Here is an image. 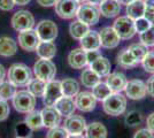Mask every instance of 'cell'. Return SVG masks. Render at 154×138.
<instances>
[{"mask_svg": "<svg viewBox=\"0 0 154 138\" xmlns=\"http://www.w3.org/2000/svg\"><path fill=\"white\" fill-rule=\"evenodd\" d=\"M103 101L105 113H107L108 115H112V116L121 115L127 108V99L120 92H112Z\"/></svg>", "mask_w": 154, "mask_h": 138, "instance_id": "obj_1", "label": "cell"}, {"mask_svg": "<svg viewBox=\"0 0 154 138\" xmlns=\"http://www.w3.org/2000/svg\"><path fill=\"white\" fill-rule=\"evenodd\" d=\"M31 79V70L24 63H15L8 70V81L15 86H26Z\"/></svg>", "mask_w": 154, "mask_h": 138, "instance_id": "obj_2", "label": "cell"}, {"mask_svg": "<svg viewBox=\"0 0 154 138\" xmlns=\"http://www.w3.org/2000/svg\"><path fill=\"white\" fill-rule=\"evenodd\" d=\"M14 108L20 113H30L35 109L36 106V97L32 96L28 90L16 91L13 98Z\"/></svg>", "mask_w": 154, "mask_h": 138, "instance_id": "obj_3", "label": "cell"}, {"mask_svg": "<svg viewBox=\"0 0 154 138\" xmlns=\"http://www.w3.org/2000/svg\"><path fill=\"white\" fill-rule=\"evenodd\" d=\"M33 72L36 77L44 82H50L54 78L57 74V67L52 62L51 60L40 59L38 60L33 66Z\"/></svg>", "mask_w": 154, "mask_h": 138, "instance_id": "obj_4", "label": "cell"}, {"mask_svg": "<svg viewBox=\"0 0 154 138\" xmlns=\"http://www.w3.org/2000/svg\"><path fill=\"white\" fill-rule=\"evenodd\" d=\"M114 30L120 36L121 39H130L135 36V21L128 16H120L114 22Z\"/></svg>", "mask_w": 154, "mask_h": 138, "instance_id": "obj_5", "label": "cell"}, {"mask_svg": "<svg viewBox=\"0 0 154 138\" xmlns=\"http://www.w3.org/2000/svg\"><path fill=\"white\" fill-rule=\"evenodd\" d=\"M78 20L82 21L83 23H86L88 26H94L99 22L100 19V11L92 4H84L81 5L77 12Z\"/></svg>", "mask_w": 154, "mask_h": 138, "instance_id": "obj_6", "label": "cell"}, {"mask_svg": "<svg viewBox=\"0 0 154 138\" xmlns=\"http://www.w3.org/2000/svg\"><path fill=\"white\" fill-rule=\"evenodd\" d=\"M35 26V17L28 11H19L12 17V26L16 31H24L32 29Z\"/></svg>", "mask_w": 154, "mask_h": 138, "instance_id": "obj_7", "label": "cell"}, {"mask_svg": "<svg viewBox=\"0 0 154 138\" xmlns=\"http://www.w3.org/2000/svg\"><path fill=\"white\" fill-rule=\"evenodd\" d=\"M79 2L77 0H59L55 5V12L61 19L69 20L77 15Z\"/></svg>", "mask_w": 154, "mask_h": 138, "instance_id": "obj_8", "label": "cell"}, {"mask_svg": "<svg viewBox=\"0 0 154 138\" xmlns=\"http://www.w3.org/2000/svg\"><path fill=\"white\" fill-rule=\"evenodd\" d=\"M62 89H61V82L59 81H50L46 83L45 92L43 96V100L46 106H54V104L61 98Z\"/></svg>", "mask_w": 154, "mask_h": 138, "instance_id": "obj_9", "label": "cell"}, {"mask_svg": "<svg viewBox=\"0 0 154 138\" xmlns=\"http://www.w3.org/2000/svg\"><path fill=\"white\" fill-rule=\"evenodd\" d=\"M36 32H37L40 40L53 41L58 37V26L53 21L43 20L38 23Z\"/></svg>", "mask_w": 154, "mask_h": 138, "instance_id": "obj_10", "label": "cell"}, {"mask_svg": "<svg viewBox=\"0 0 154 138\" xmlns=\"http://www.w3.org/2000/svg\"><path fill=\"white\" fill-rule=\"evenodd\" d=\"M17 39H19V45L24 51H28V52L35 51L37 45L39 44V41H40L36 30H32V29L20 31Z\"/></svg>", "mask_w": 154, "mask_h": 138, "instance_id": "obj_11", "label": "cell"}, {"mask_svg": "<svg viewBox=\"0 0 154 138\" xmlns=\"http://www.w3.org/2000/svg\"><path fill=\"white\" fill-rule=\"evenodd\" d=\"M125 94L127 97H129V99H132V100H139L143 99L146 93V83H144L140 79H132V81H129L125 85Z\"/></svg>", "mask_w": 154, "mask_h": 138, "instance_id": "obj_12", "label": "cell"}, {"mask_svg": "<svg viewBox=\"0 0 154 138\" xmlns=\"http://www.w3.org/2000/svg\"><path fill=\"white\" fill-rule=\"evenodd\" d=\"M75 105L82 112H91L96 108L97 99L92 92H78L75 99Z\"/></svg>", "mask_w": 154, "mask_h": 138, "instance_id": "obj_13", "label": "cell"}, {"mask_svg": "<svg viewBox=\"0 0 154 138\" xmlns=\"http://www.w3.org/2000/svg\"><path fill=\"white\" fill-rule=\"evenodd\" d=\"M64 129L67 130L68 133L70 135H77V133H82L86 129V122L85 118L81 115H75L71 114L69 116H67L64 121Z\"/></svg>", "mask_w": 154, "mask_h": 138, "instance_id": "obj_14", "label": "cell"}, {"mask_svg": "<svg viewBox=\"0 0 154 138\" xmlns=\"http://www.w3.org/2000/svg\"><path fill=\"white\" fill-rule=\"evenodd\" d=\"M100 41L105 48H115L120 44V36L116 33L113 26H105L100 30Z\"/></svg>", "mask_w": 154, "mask_h": 138, "instance_id": "obj_15", "label": "cell"}, {"mask_svg": "<svg viewBox=\"0 0 154 138\" xmlns=\"http://www.w3.org/2000/svg\"><path fill=\"white\" fill-rule=\"evenodd\" d=\"M42 113V118H43V124L46 128H54L58 127L60 121H61V115L57 111V108L54 106H46Z\"/></svg>", "mask_w": 154, "mask_h": 138, "instance_id": "obj_16", "label": "cell"}, {"mask_svg": "<svg viewBox=\"0 0 154 138\" xmlns=\"http://www.w3.org/2000/svg\"><path fill=\"white\" fill-rule=\"evenodd\" d=\"M81 47L84 51H93V50H99L101 46L100 41V35L97 31H89L85 36L81 38Z\"/></svg>", "mask_w": 154, "mask_h": 138, "instance_id": "obj_17", "label": "cell"}, {"mask_svg": "<svg viewBox=\"0 0 154 138\" xmlns=\"http://www.w3.org/2000/svg\"><path fill=\"white\" fill-rule=\"evenodd\" d=\"M128 83V79L125 75L122 72H113L107 76L106 84L108 85L112 92H121L125 89V85Z\"/></svg>", "mask_w": 154, "mask_h": 138, "instance_id": "obj_18", "label": "cell"}, {"mask_svg": "<svg viewBox=\"0 0 154 138\" xmlns=\"http://www.w3.org/2000/svg\"><path fill=\"white\" fill-rule=\"evenodd\" d=\"M68 62L71 68L74 69H82L88 65L86 60V51L83 48H75L68 55Z\"/></svg>", "mask_w": 154, "mask_h": 138, "instance_id": "obj_19", "label": "cell"}, {"mask_svg": "<svg viewBox=\"0 0 154 138\" xmlns=\"http://www.w3.org/2000/svg\"><path fill=\"white\" fill-rule=\"evenodd\" d=\"M54 107L60 113V115H63L66 118L74 114L75 109H76V105H75V101L72 100V98L71 97H66V96H62L59 99L58 101L54 104Z\"/></svg>", "mask_w": 154, "mask_h": 138, "instance_id": "obj_20", "label": "cell"}, {"mask_svg": "<svg viewBox=\"0 0 154 138\" xmlns=\"http://www.w3.org/2000/svg\"><path fill=\"white\" fill-rule=\"evenodd\" d=\"M36 52H37V55L40 59L51 60L57 54V46L53 41L40 40L37 47H36Z\"/></svg>", "mask_w": 154, "mask_h": 138, "instance_id": "obj_21", "label": "cell"}, {"mask_svg": "<svg viewBox=\"0 0 154 138\" xmlns=\"http://www.w3.org/2000/svg\"><path fill=\"white\" fill-rule=\"evenodd\" d=\"M99 11L105 17H115L121 12V4L119 0H103Z\"/></svg>", "mask_w": 154, "mask_h": 138, "instance_id": "obj_22", "label": "cell"}, {"mask_svg": "<svg viewBox=\"0 0 154 138\" xmlns=\"http://www.w3.org/2000/svg\"><path fill=\"white\" fill-rule=\"evenodd\" d=\"M127 16L130 17L131 20H137L144 17L146 8H145V1L143 0H134L132 2H130L127 5Z\"/></svg>", "mask_w": 154, "mask_h": 138, "instance_id": "obj_23", "label": "cell"}, {"mask_svg": "<svg viewBox=\"0 0 154 138\" xmlns=\"http://www.w3.org/2000/svg\"><path fill=\"white\" fill-rule=\"evenodd\" d=\"M90 68L96 74H98L100 77H105V76H108L110 74L112 66H110V62L108 59H106L103 57H99L93 62H91Z\"/></svg>", "mask_w": 154, "mask_h": 138, "instance_id": "obj_24", "label": "cell"}, {"mask_svg": "<svg viewBox=\"0 0 154 138\" xmlns=\"http://www.w3.org/2000/svg\"><path fill=\"white\" fill-rule=\"evenodd\" d=\"M17 51L16 41L11 37H0V55L1 57H13Z\"/></svg>", "mask_w": 154, "mask_h": 138, "instance_id": "obj_25", "label": "cell"}, {"mask_svg": "<svg viewBox=\"0 0 154 138\" xmlns=\"http://www.w3.org/2000/svg\"><path fill=\"white\" fill-rule=\"evenodd\" d=\"M86 138H107V129L101 122H92L86 125Z\"/></svg>", "mask_w": 154, "mask_h": 138, "instance_id": "obj_26", "label": "cell"}, {"mask_svg": "<svg viewBox=\"0 0 154 138\" xmlns=\"http://www.w3.org/2000/svg\"><path fill=\"white\" fill-rule=\"evenodd\" d=\"M61 89L62 94L66 97H76V94L79 92V84L76 79L74 78H64L61 82Z\"/></svg>", "mask_w": 154, "mask_h": 138, "instance_id": "obj_27", "label": "cell"}, {"mask_svg": "<svg viewBox=\"0 0 154 138\" xmlns=\"http://www.w3.org/2000/svg\"><path fill=\"white\" fill-rule=\"evenodd\" d=\"M117 65H120L123 68H131V67L137 66L138 62L128 48H124L117 55Z\"/></svg>", "mask_w": 154, "mask_h": 138, "instance_id": "obj_28", "label": "cell"}, {"mask_svg": "<svg viewBox=\"0 0 154 138\" xmlns=\"http://www.w3.org/2000/svg\"><path fill=\"white\" fill-rule=\"evenodd\" d=\"M81 81L82 84L86 87H94V86L100 82V76L96 74L91 68L84 69L82 75H81Z\"/></svg>", "mask_w": 154, "mask_h": 138, "instance_id": "obj_29", "label": "cell"}, {"mask_svg": "<svg viewBox=\"0 0 154 138\" xmlns=\"http://www.w3.org/2000/svg\"><path fill=\"white\" fill-rule=\"evenodd\" d=\"M89 31H90L89 26L86 23H83L82 21L79 20L72 22L70 24V26H69V32H70L71 37L75 38V39H81Z\"/></svg>", "mask_w": 154, "mask_h": 138, "instance_id": "obj_30", "label": "cell"}, {"mask_svg": "<svg viewBox=\"0 0 154 138\" xmlns=\"http://www.w3.org/2000/svg\"><path fill=\"white\" fill-rule=\"evenodd\" d=\"M28 91L31 93L32 96H35L36 98L38 97H43L44 96V92H45V87H46V82L42 81L39 78H33L29 82L28 84Z\"/></svg>", "mask_w": 154, "mask_h": 138, "instance_id": "obj_31", "label": "cell"}, {"mask_svg": "<svg viewBox=\"0 0 154 138\" xmlns=\"http://www.w3.org/2000/svg\"><path fill=\"white\" fill-rule=\"evenodd\" d=\"M26 124L31 129V130H38L43 124V118H42V113L38 111H32V112L28 113L26 118Z\"/></svg>", "mask_w": 154, "mask_h": 138, "instance_id": "obj_32", "label": "cell"}, {"mask_svg": "<svg viewBox=\"0 0 154 138\" xmlns=\"http://www.w3.org/2000/svg\"><path fill=\"white\" fill-rule=\"evenodd\" d=\"M92 93L97 100H105L112 93V91L106 83L99 82L94 87H92Z\"/></svg>", "mask_w": 154, "mask_h": 138, "instance_id": "obj_33", "label": "cell"}, {"mask_svg": "<svg viewBox=\"0 0 154 138\" xmlns=\"http://www.w3.org/2000/svg\"><path fill=\"white\" fill-rule=\"evenodd\" d=\"M128 50L131 52L138 63L141 62L143 59L145 58V55L147 54V46H145L144 44H131Z\"/></svg>", "mask_w": 154, "mask_h": 138, "instance_id": "obj_34", "label": "cell"}, {"mask_svg": "<svg viewBox=\"0 0 154 138\" xmlns=\"http://www.w3.org/2000/svg\"><path fill=\"white\" fill-rule=\"evenodd\" d=\"M15 93H16L15 85H13L9 81L0 83V99L8 100V99L13 98Z\"/></svg>", "mask_w": 154, "mask_h": 138, "instance_id": "obj_35", "label": "cell"}, {"mask_svg": "<svg viewBox=\"0 0 154 138\" xmlns=\"http://www.w3.org/2000/svg\"><path fill=\"white\" fill-rule=\"evenodd\" d=\"M139 39L145 46H154V24L149 26L146 31L139 33Z\"/></svg>", "mask_w": 154, "mask_h": 138, "instance_id": "obj_36", "label": "cell"}, {"mask_svg": "<svg viewBox=\"0 0 154 138\" xmlns=\"http://www.w3.org/2000/svg\"><path fill=\"white\" fill-rule=\"evenodd\" d=\"M143 67L147 72L154 74V51H149L143 59Z\"/></svg>", "mask_w": 154, "mask_h": 138, "instance_id": "obj_37", "label": "cell"}, {"mask_svg": "<svg viewBox=\"0 0 154 138\" xmlns=\"http://www.w3.org/2000/svg\"><path fill=\"white\" fill-rule=\"evenodd\" d=\"M68 132L64 128H60V127H54L51 128L50 131L47 132L46 138H68Z\"/></svg>", "mask_w": 154, "mask_h": 138, "instance_id": "obj_38", "label": "cell"}, {"mask_svg": "<svg viewBox=\"0 0 154 138\" xmlns=\"http://www.w3.org/2000/svg\"><path fill=\"white\" fill-rule=\"evenodd\" d=\"M141 120H143V116H141L140 113L137 112V111H132V112L128 113V115L125 116V123L128 125L134 127V125L139 124Z\"/></svg>", "mask_w": 154, "mask_h": 138, "instance_id": "obj_39", "label": "cell"}, {"mask_svg": "<svg viewBox=\"0 0 154 138\" xmlns=\"http://www.w3.org/2000/svg\"><path fill=\"white\" fill-rule=\"evenodd\" d=\"M151 26H152V23L145 16L135 20V29H136V32L138 33H143L144 31H146Z\"/></svg>", "mask_w": 154, "mask_h": 138, "instance_id": "obj_40", "label": "cell"}, {"mask_svg": "<svg viewBox=\"0 0 154 138\" xmlns=\"http://www.w3.org/2000/svg\"><path fill=\"white\" fill-rule=\"evenodd\" d=\"M9 105L7 104L6 100L0 99V121H5L9 115Z\"/></svg>", "mask_w": 154, "mask_h": 138, "instance_id": "obj_41", "label": "cell"}, {"mask_svg": "<svg viewBox=\"0 0 154 138\" xmlns=\"http://www.w3.org/2000/svg\"><path fill=\"white\" fill-rule=\"evenodd\" d=\"M134 138H154L153 132H151L147 128H144V129H140L135 133Z\"/></svg>", "mask_w": 154, "mask_h": 138, "instance_id": "obj_42", "label": "cell"}, {"mask_svg": "<svg viewBox=\"0 0 154 138\" xmlns=\"http://www.w3.org/2000/svg\"><path fill=\"white\" fill-rule=\"evenodd\" d=\"M14 6H15L14 0H0V9L1 11H5V12L12 11Z\"/></svg>", "mask_w": 154, "mask_h": 138, "instance_id": "obj_43", "label": "cell"}, {"mask_svg": "<svg viewBox=\"0 0 154 138\" xmlns=\"http://www.w3.org/2000/svg\"><path fill=\"white\" fill-rule=\"evenodd\" d=\"M99 57H101L100 52L98 50H93V51H86V60H88V65H90L91 62H93Z\"/></svg>", "mask_w": 154, "mask_h": 138, "instance_id": "obj_44", "label": "cell"}, {"mask_svg": "<svg viewBox=\"0 0 154 138\" xmlns=\"http://www.w3.org/2000/svg\"><path fill=\"white\" fill-rule=\"evenodd\" d=\"M146 90L151 97H154V75L148 78L147 83H146Z\"/></svg>", "mask_w": 154, "mask_h": 138, "instance_id": "obj_45", "label": "cell"}, {"mask_svg": "<svg viewBox=\"0 0 154 138\" xmlns=\"http://www.w3.org/2000/svg\"><path fill=\"white\" fill-rule=\"evenodd\" d=\"M146 125H147L148 130L154 133V112L148 115L147 120H146Z\"/></svg>", "mask_w": 154, "mask_h": 138, "instance_id": "obj_46", "label": "cell"}, {"mask_svg": "<svg viewBox=\"0 0 154 138\" xmlns=\"http://www.w3.org/2000/svg\"><path fill=\"white\" fill-rule=\"evenodd\" d=\"M58 1H59V0H37V2H38L40 6H43V7L55 6Z\"/></svg>", "mask_w": 154, "mask_h": 138, "instance_id": "obj_47", "label": "cell"}, {"mask_svg": "<svg viewBox=\"0 0 154 138\" xmlns=\"http://www.w3.org/2000/svg\"><path fill=\"white\" fill-rule=\"evenodd\" d=\"M145 8L147 13H154V0H145Z\"/></svg>", "mask_w": 154, "mask_h": 138, "instance_id": "obj_48", "label": "cell"}, {"mask_svg": "<svg viewBox=\"0 0 154 138\" xmlns=\"http://www.w3.org/2000/svg\"><path fill=\"white\" fill-rule=\"evenodd\" d=\"M5 76H6V70H5V68H4L2 65H0V83L4 82Z\"/></svg>", "mask_w": 154, "mask_h": 138, "instance_id": "obj_49", "label": "cell"}, {"mask_svg": "<svg viewBox=\"0 0 154 138\" xmlns=\"http://www.w3.org/2000/svg\"><path fill=\"white\" fill-rule=\"evenodd\" d=\"M31 0H14L15 5H19V6H24V5H28Z\"/></svg>", "mask_w": 154, "mask_h": 138, "instance_id": "obj_50", "label": "cell"}, {"mask_svg": "<svg viewBox=\"0 0 154 138\" xmlns=\"http://www.w3.org/2000/svg\"><path fill=\"white\" fill-rule=\"evenodd\" d=\"M146 19H147L152 24L154 23V13H147V12H145V15H144Z\"/></svg>", "mask_w": 154, "mask_h": 138, "instance_id": "obj_51", "label": "cell"}, {"mask_svg": "<svg viewBox=\"0 0 154 138\" xmlns=\"http://www.w3.org/2000/svg\"><path fill=\"white\" fill-rule=\"evenodd\" d=\"M88 1H89L90 4H92V5H94V6H96V5H101L103 2V0H88Z\"/></svg>", "mask_w": 154, "mask_h": 138, "instance_id": "obj_52", "label": "cell"}, {"mask_svg": "<svg viewBox=\"0 0 154 138\" xmlns=\"http://www.w3.org/2000/svg\"><path fill=\"white\" fill-rule=\"evenodd\" d=\"M68 138H85V137H83L81 133H77V135H68Z\"/></svg>", "mask_w": 154, "mask_h": 138, "instance_id": "obj_53", "label": "cell"}, {"mask_svg": "<svg viewBox=\"0 0 154 138\" xmlns=\"http://www.w3.org/2000/svg\"><path fill=\"white\" fill-rule=\"evenodd\" d=\"M119 1H120V4H121V5H129V4H130V2H132L134 0H119Z\"/></svg>", "mask_w": 154, "mask_h": 138, "instance_id": "obj_54", "label": "cell"}, {"mask_svg": "<svg viewBox=\"0 0 154 138\" xmlns=\"http://www.w3.org/2000/svg\"><path fill=\"white\" fill-rule=\"evenodd\" d=\"M15 138H26V137H22V136H17V137H15Z\"/></svg>", "mask_w": 154, "mask_h": 138, "instance_id": "obj_55", "label": "cell"}, {"mask_svg": "<svg viewBox=\"0 0 154 138\" xmlns=\"http://www.w3.org/2000/svg\"><path fill=\"white\" fill-rule=\"evenodd\" d=\"M77 1H78V2H79V1H85V0H77Z\"/></svg>", "mask_w": 154, "mask_h": 138, "instance_id": "obj_56", "label": "cell"}]
</instances>
